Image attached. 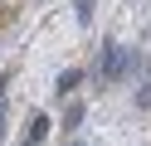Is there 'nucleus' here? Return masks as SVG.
Returning <instances> with one entry per match:
<instances>
[{
  "mask_svg": "<svg viewBox=\"0 0 151 146\" xmlns=\"http://www.w3.org/2000/svg\"><path fill=\"white\" fill-rule=\"evenodd\" d=\"M102 83H122L127 78V44H117V39H107L102 44Z\"/></svg>",
  "mask_w": 151,
  "mask_h": 146,
  "instance_id": "f257e3e1",
  "label": "nucleus"
},
{
  "mask_svg": "<svg viewBox=\"0 0 151 146\" xmlns=\"http://www.w3.org/2000/svg\"><path fill=\"white\" fill-rule=\"evenodd\" d=\"M49 127H54V122H49V112H34V117H29V132H24V141H20V146H44Z\"/></svg>",
  "mask_w": 151,
  "mask_h": 146,
  "instance_id": "f03ea898",
  "label": "nucleus"
},
{
  "mask_svg": "<svg viewBox=\"0 0 151 146\" xmlns=\"http://www.w3.org/2000/svg\"><path fill=\"white\" fill-rule=\"evenodd\" d=\"M78 83H83V68H63V73L54 78V93H59V97H68Z\"/></svg>",
  "mask_w": 151,
  "mask_h": 146,
  "instance_id": "7ed1b4c3",
  "label": "nucleus"
},
{
  "mask_svg": "<svg viewBox=\"0 0 151 146\" xmlns=\"http://www.w3.org/2000/svg\"><path fill=\"white\" fill-rule=\"evenodd\" d=\"M83 112H88L83 102H68V112H63V132H73V127H83Z\"/></svg>",
  "mask_w": 151,
  "mask_h": 146,
  "instance_id": "20e7f679",
  "label": "nucleus"
},
{
  "mask_svg": "<svg viewBox=\"0 0 151 146\" xmlns=\"http://www.w3.org/2000/svg\"><path fill=\"white\" fill-rule=\"evenodd\" d=\"M73 15H78V24H93V0H73Z\"/></svg>",
  "mask_w": 151,
  "mask_h": 146,
  "instance_id": "39448f33",
  "label": "nucleus"
},
{
  "mask_svg": "<svg viewBox=\"0 0 151 146\" xmlns=\"http://www.w3.org/2000/svg\"><path fill=\"white\" fill-rule=\"evenodd\" d=\"M137 107H151V78L141 83V93H137Z\"/></svg>",
  "mask_w": 151,
  "mask_h": 146,
  "instance_id": "423d86ee",
  "label": "nucleus"
},
{
  "mask_svg": "<svg viewBox=\"0 0 151 146\" xmlns=\"http://www.w3.org/2000/svg\"><path fill=\"white\" fill-rule=\"evenodd\" d=\"M5 127H10V117H5V107H0V141H5Z\"/></svg>",
  "mask_w": 151,
  "mask_h": 146,
  "instance_id": "0eeeda50",
  "label": "nucleus"
}]
</instances>
